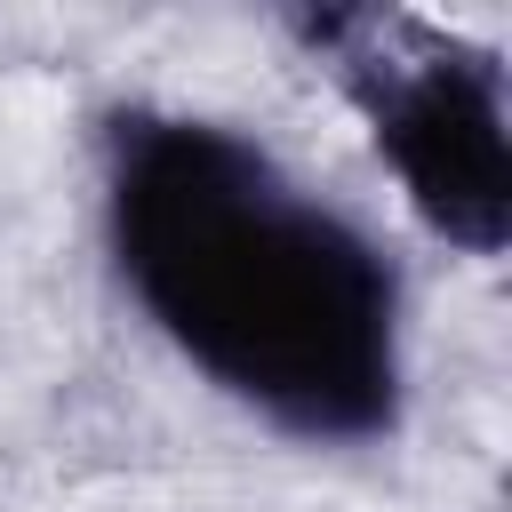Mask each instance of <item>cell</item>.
<instances>
[{"mask_svg":"<svg viewBox=\"0 0 512 512\" xmlns=\"http://www.w3.org/2000/svg\"><path fill=\"white\" fill-rule=\"evenodd\" d=\"M96 160L120 288L224 400L312 448L400 424L408 296L368 224L200 112L112 104Z\"/></svg>","mask_w":512,"mask_h":512,"instance_id":"6da1fadb","label":"cell"},{"mask_svg":"<svg viewBox=\"0 0 512 512\" xmlns=\"http://www.w3.org/2000/svg\"><path fill=\"white\" fill-rule=\"evenodd\" d=\"M296 40L336 64L408 208L448 248L504 256L512 240L504 56L488 40H464L392 8H320V16H296Z\"/></svg>","mask_w":512,"mask_h":512,"instance_id":"7a4b0ae2","label":"cell"}]
</instances>
